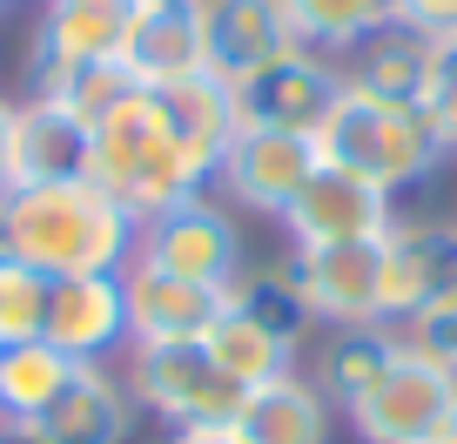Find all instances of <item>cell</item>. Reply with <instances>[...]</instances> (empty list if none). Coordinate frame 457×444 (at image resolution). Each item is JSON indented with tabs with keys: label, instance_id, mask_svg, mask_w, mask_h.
<instances>
[{
	"label": "cell",
	"instance_id": "32",
	"mask_svg": "<svg viewBox=\"0 0 457 444\" xmlns=\"http://www.w3.org/2000/svg\"><path fill=\"white\" fill-rule=\"evenodd\" d=\"M0 444H41L34 431H21V424H0Z\"/></svg>",
	"mask_w": 457,
	"mask_h": 444
},
{
	"label": "cell",
	"instance_id": "9",
	"mask_svg": "<svg viewBox=\"0 0 457 444\" xmlns=\"http://www.w3.org/2000/svg\"><path fill=\"white\" fill-rule=\"evenodd\" d=\"M457 297V222H403L384 236V330H411L417 316Z\"/></svg>",
	"mask_w": 457,
	"mask_h": 444
},
{
	"label": "cell",
	"instance_id": "24",
	"mask_svg": "<svg viewBox=\"0 0 457 444\" xmlns=\"http://www.w3.org/2000/svg\"><path fill=\"white\" fill-rule=\"evenodd\" d=\"M390 344H397V330H329V344L316 350V390H323L337 411H350V404L363 398V390L377 384V371L390 364Z\"/></svg>",
	"mask_w": 457,
	"mask_h": 444
},
{
	"label": "cell",
	"instance_id": "30",
	"mask_svg": "<svg viewBox=\"0 0 457 444\" xmlns=\"http://www.w3.org/2000/svg\"><path fill=\"white\" fill-rule=\"evenodd\" d=\"M14 188V101L0 95V196Z\"/></svg>",
	"mask_w": 457,
	"mask_h": 444
},
{
	"label": "cell",
	"instance_id": "17",
	"mask_svg": "<svg viewBox=\"0 0 457 444\" xmlns=\"http://www.w3.org/2000/svg\"><path fill=\"white\" fill-rule=\"evenodd\" d=\"M121 68L135 74V88H175L209 74L202 68V0H135Z\"/></svg>",
	"mask_w": 457,
	"mask_h": 444
},
{
	"label": "cell",
	"instance_id": "1",
	"mask_svg": "<svg viewBox=\"0 0 457 444\" xmlns=\"http://www.w3.org/2000/svg\"><path fill=\"white\" fill-rule=\"evenodd\" d=\"M135 222L95 175L81 182H14L0 196V256L47 276H101L135 256Z\"/></svg>",
	"mask_w": 457,
	"mask_h": 444
},
{
	"label": "cell",
	"instance_id": "15",
	"mask_svg": "<svg viewBox=\"0 0 457 444\" xmlns=\"http://www.w3.org/2000/svg\"><path fill=\"white\" fill-rule=\"evenodd\" d=\"M95 162V121L61 95L14 101V182H81Z\"/></svg>",
	"mask_w": 457,
	"mask_h": 444
},
{
	"label": "cell",
	"instance_id": "21",
	"mask_svg": "<svg viewBox=\"0 0 457 444\" xmlns=\"http://www.w3.org/2000/svg\"><path fill=\"white\" fill-rule=\"evenodd\" d=\"M228 310H243L249 323H262L289 350H303V337L316 330L310 303H303V283L289 270V249L283 256H262V263H243V276L228 283Z\"/></svg>",
	"mask_w": 457,
	"mask_h": 444
},
{
	"label": "cell",
	"instance_id": "33",
	"mask_svg": "<svg viewBox=\"0 0 457 444\" xmlns=\"http://www.w3.org/2000/svg\"><path fill=\"white\" fill-rule=\"evenodd\" d=\"M430 444H457V424H451V431H444V438H430Z\"/></svg>",
	"mask_w": 457,
	"mask_h": 444
},
{
	"label": "cell",
	"instance_id": "12",
	"mask_svg": "<svg viewBox=\"0 0 457 444\" xmlns=\"http://www.w3.org/2000/svg\"><path fill=\"white\" fill-rule=\"evenodd\" d=\"M41 337L54 350H68L74 364H108L129 350V303H121V270L101 276H61L47 283Z\"/></svg>",
	"mask_w": 457,
	"mask_h": 444
},
{
	"label": "cell",
	"instance_id": "23",
	"mask_svg": "<svg viewBox=\"0 0 457 444\" xmlns=\"http://www.w3.org/2000/svg\"><path fill=\"white\" fill-rule=\"evenodd\" d=\"M283 21L296 34V47H316V54L343 61L384 21H397V0H283Z\"/></svg>",
	"mask_w": 457,
	"mask_h": 444
},
{
	"label": "cell",
	"instance_id": "16",
	"mask_svg": "<svg viewBox=\"0 0 457 444\" xmlns=\"http://www.w3.org/2000/svg\"><path fill=\"white\" fill-rule=\"evenodd\" d=\"M135 424L142 411H135L129 384L108 364H81V377L21 431H34L41 444H135Z\"/></svg>",
	"mask_w": 457,
	"mask_h": 444
},
{
	"label": "cell",
	"instance_id": "35",
	"mask_svg": "<svg viewBox=\"0 0 457 444\" xmlns=\"http://www.w3.org/2000/svg\"><path fill=\"white\" fill-rule=\"evenodd\" d=\"M0 14H7V7H0Z\"/></svg>",
	"mask_w": 457,
	"mask_h": 444
},
{
	"label": "cell",
	"instance_id": "14",
	"mask_svg": "<svg viewBox=\"0 0 457 444\" xmlns=\"http://www.w3.org/2000/svg\"><path fill=\"white\" fill-rule=\"evenodd\" d=\"M289 47H296V34L283 21V0H202V68H209V81L236 88Z\"/></svg>",
	"mask_w": 457,
	"mask_h": 444
},
{
	"label": "cell",
	"instance_id": "36",
	"mask_svg": "<svg viewBox=\"0 0 457 444\" xmlns=\"http://www.w3.org/2000/svg\"><path fill=\"white\" fill-rule=\"evenodd\" d=\"M451 41H457V34H451Z\"/></svg>",
	"mask_w": 457,
	"mask_h": 444
},
{
	"label": "cell",
	"instance_id": "4",
	"mask_svg": "<svg viewBox=\"0 0 457 444\" xmlns=\"http://www.w3.org/2000/svg\"><path fill=\"white\" fill-rule=\"evenodd\" d=\"M121 384H129L135 411L169 424V431L236 424V411H243V384L215 364V350L202 337H182V344H129L121 350Z\"/></svg>",
	"mask_w": 457,
	"mask_h": 444
},
{
	"label": "cell",
	"instance_id": "11",
	"mask_svg": "<svg viewBox=\"0 0 457 444\" xmlns=\"http://www.w3.org/2000/svg\"><path fill=\"white\" fill-rule=\"evenodd\" d=\"M316 142L310 135H283V129H236L222 148V169H215L209 196H228L236 209H256V215H283L289 196L310 182L316 169Z\"/></svg>",
	"mask_w": 457,
	"mask_h": 444
},
{
	"label": "cell",
	"instance_id": "31",
	"mask_svg": "<svg viewBox=\"0 0 457 444\" xmlns=\"http://www.w3.org/2000/svg\"><path fill=\"white\" fill-rule=\"evenodd\" d=\"M169 444H243L236 424H188V431H169Z\"/></svg>",
	"mask_w": 457,
	"mask_h": 444
},
{
	"label": "cell",
	"instance_id": "19",
	"mask_svg": "<svg viewBox=\"0 0 457 444\" xmlns=\"http://www.w3.org/2000/svg\"><path fill=\"white\" fill-rule=\"evenodd\" d=\"M236 431H243V444H329L337 404L316 390V377L283 371V377H270V384L243 390Z\"/></svg>",
	"mask_w": 457,
	"mask_h": 444
},
{
	"label": "cell",
	"instance_id": "34",
	"mask_svg": "<svg viewBox=\"0 0 457 444\" xmlns=\"http://www.w3.org/2000/svg\"><path fill=\"white\" fill-rule=\"evenodd\" d=\"M0 7H28V0H0Z\"/></svg>",
	"mask_w": 457,
	"mask_h": 444
},
{
	"label": "cell",
	"instance_id": "6",
	"mask_svg": "<svg viewBox=\"0 0 457 444\" xmlns=\"http://www.w3.org/2000/svg\"><path fill=\"white\" fill-rule=\"evenodd\" d=\"M343 88H350L343 61L316 54V47H289L270 68H256L249 81H236L228 95H236V121L243 129H283V135H310L316 142V129L337 115Z\"/></svg>",
	"mask_w": 457,
	"mask_h": 444
},
{
	"label": "cell",
	"instance_id": "2",
	"mask_svg": "<svg viewBox=\"0 0 457 444\" xmlns=\"http://www.w3.org/2000/svg\"><path fill=\"white\" fill-rule=\"evenodd\" d=\"M101 188H108L135 222L162 209H182V202L209 196L215 188V155H202L182 129H175L169 101L155 88H135L95 121V162H87Z\"/></svg>",
	"mask_w": 457,
	"mask_h": 444
},
{
	"label": "cell",
	"instance_id": "13",
	"mask_svg": "<svg viewBox=\"0 0 457 444\" xmlns=\"http://www.w3.org/2000/svg\"><path fill=\"white\" fill-rule=\"evenodd\" d=\"M121 303H129V344H182V337H209V323L228 310V289L188 283L175 270L129 256L121 263Z\"/></svg>",
	"mask_w": 457,
	"mask_h": 444
},
{
	"label": "cell",
	"instance_id": "7",
	"mask_svg": "<svg viewBox=\"0 0 457 444\" xmlns=\"http://www.w3.org/2000/svg\"><path fill=\"white\" fill-rule=\"evenodd\" d=\"M289 236V249H329V243H384L397 230V196H384L377 182L316 162L310 182L289 196V209L276 215Z\"/></svg>",
	"mask_w": 457,
	"mask_h": 444
},
{
	"label": "cell",
	"instance_id": "18",
	"mask_svg": "<svg viewBox=\"0 0 457 444\" xmlns=\"http://www.w3.org/2000/svg\"><path fill=\"white\" fill-rule=\"evenodd\" d=\"M430 74H437V34L411 28V21H384L363 47L343 54V81L350 88L384 95L397 108H417V115H424V101H430Z\"/></svg>",
	"mask_w": 457,
	"mask_h": 444
},
{
	"label": "cell",
	"instance_id": "8",
	"mask_svg": "<svg viewBox=\"0 0 457 444\" xmlns=\"http://www.w3.org/2000/svg\"><path fill=\"white\" fill-rule=\"evenodd\" d=\"M135 256L155 263V270H175L188 283H209V289H228L243 276L249 249H243V230L236 215L222 209L215 196H195L182 209H162L135 230Z\"/></svg>",
	"mask_w": 457,
	"mask_h": 444
},
{
	"label": "cell",
	"instance_id": "10",
	"mask_svg": "<svg viewBox=\"0 0 457 444\" xmlns=\"http://www.w3.org/2000/svg\"><path fill=\"white\" fill-rule=\"evenodd\" d=\"M303 303L323 330H377L384 323V243H329L289 249Z\"/></svg>",
	"mask_w": 457,
	"mask_h": 444
},
{
	"label": "cell",
	"instance_id": "29",
	"mask_svg": "<svg viewBox=\"0 0 457 444\" xmlns=\"http://www.w3.org/2000/svg\"><path fill=\"white\" fill-rule=\"evenodd\" d=\"M397 21H411V28L424 34H457V0H397Z\"/></svg>",
	"mask_w": 457,
	"mask_h": 444
},
{
	"label": "cell",
	"instance_id": "5",
	"mask_svg": "<svg viewBox=\"0 0 457 444\" xmlns=\"http://www.w3.org/2000/svg\"><path fill=\"white\" fill-rule=\"evenodd\" d=\"M343 417L363 444H430L457 424V371H444L430 350H417L397 330L390 364Z\"/></svg>",
	"mask_w": 457,
	"mask_h": 444
},
{
	"label": "cell",
	"instance_id": "20",
	"mask_svg": "<svg viewBox=\"0 0 457 444\" xmlns=\"http://www.w3.org/2000/svg\"><path fill=\"white\" fill-rule=\"evenodd\" d=\"M129 28H135V0H41V14H34V34H41L68 68L121 61Z\"/></svg>",
	"mask_w": 457,
	"mask_h": 444
},
{
	"label": "cell",
	"instance_id": "22",
	"mask_svg": "<svg viewBox=\"0 0 457 444\" xmlns=\"http://www.w3.org/2000/svg\"><path fill=\"white\" fill-rule=\"evenodd\" d=\"M74 377H81V364H74L68 350H54L47 337L7 344L0 350V424H34Z\"/></svg>",
	"mask_w": 457,
	"mask_h": 444
},
{
	"label": "cell",
	"instance_id": "28",
	"mask_svg": "<svg viewBox=\"0 0 457 444\" xmlns=\"http://www.w3.org/2000/svg\"><path fill=\"white\" fill-rule=\"evenodd\" d=\"M417 350H430V357L444 364V371H457V297L444 303V310H430V316H417L411 330H403Z\"/></svg>",
	"mask_w": 457,
	"mask_h": 444
},
{
	"label": "cell",
	"instance_id": "3",
	"mask_svg": "<svg viewBox=\"0 0 457 444\" xmlns=\"http://www.w3.org/2000/svg\"><path fill=\"white\" fill-rule=\"evenodd\" d=\"M316 155L363 175V182H377L384 196L424 188L444 169V142L430 135V121L417 108L384 101V95H363V88H343L337 115L316 129Z\"/></svg>",
	"mask_w": 457,
	"mask_h": 444
},
{
	"label": "cell",
	"instance_id": "27",
	"mask_svg": "<svg viewBox=\"0 0 457 444\" xmlns=\"http://www.w3.org/2000/svg\"><path fill=\"white\" fill-rule=\"evenodd\" d=\"M430 135L444 142V155H457V41H437V74H430V101H424Z\"/></svg>",
	"mask_w": 457,
	"mask_h": 444
},
{
	"label": "cell",
	"instance_id": "26",
	"mask_svg": "<svg viewBox=\"0 0 457 444\" xmlns=\"http://www.w3.org/2000/svg\"><path fill=\"white\" fill-rule=\"evenodd\" d=\"M41 310H47V276L21 270L14 256H0V350L41 337Z\"/></svg>",
	"mask_w": 457,
	"mask_h": 444
},
{
	"label": "cell",
	"instance_id": "25",
	"mask_svg": "<svg viewBox=\"0 0 457 444\" xmlns=\"http://www.w3.org/2000/svg\"><path fill=\"white\" fill-rule=\"evenodd\" d=\"M202 344L215 350V364H222V371L236 377L243 390H256V384H270V377L296 371V350H289V344H276L270 330H262V323H249L243 310H222V316L209 323V337H202Z\"/></svg>",
	"mask_w": 457,
	"mask_h": 444
}]
</instances>
